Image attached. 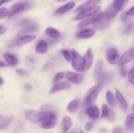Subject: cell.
<instances>
[{"instance_id": "f1b7e54d", "label": "cell", "mask_w": 134, "mask_h": 133, "mask_svg": "<svg viewBox=\"0 0 134 133\" xmlns=\"http://www.w3.org/2000/svg\"><path fill=\"white\" fill-rule=\"evenodd\" d=\"M126 126L130 130L134 129V113H130L127 116L125 122Z\"/></svg>"}, {"instance_id": "ac0fdd59", "label": "cell", "mask_w": 134, "mask_h": 133, "mask_svg": "<svg viewBox=\"0 0 134 133\" xmlns=\"http://www.w3.org/2000/svg\"><path fill=\"white\" fill-rule=\"evenodd\" d=\"M75 5V3L73 1H71V2L65 4V5H62L60 7H59L57 10L55 11L54 14L55 15H61V14H64V13H67L71 9H73Z\"/></svg>"}, {"instance_id": "74e56055", "label": "cell", "mask_w": 134, "mask_h": 133, "mask_svg": "<svg viewBox=\"0 0 134 133\" xmlns=\"http://www.w3.org/2000/svg\"><path fill=\"white\" fill-rule=\"evenodd\" d=\"M107 119L109 120V121H113L114 119H115V113H114V112L113 110H110L109 112V113L108 116H107Z\"/></svg>"}, {"instance_id": "8d00e7d4", "label": "cell", "mask_w": 134, "mask_h": 133, "mask_svg": "<svg viewBox=\"0 0 134 133\" xmlns=\"http://www.w3.org/2000/svg\"><path fill=\"white\" fill-rule=\"evenodd\" d=\"M64 77V72H60L57 73V74L55 75V76L54 77V82H58L60 80L62 79Z\"/></svg>"}, {"instance_id": "ee69618b", "label": "cell", "mask_w": 134, "mask_h": 133, "mask_svg": "<svg viewBox=\"0 0 134 133\" xmlns=\"http://www.w3.org/2000/svg\"><path fill=\"white\" fill-rule=\"evenodd\" d=\"M132 24L128 25V26H127L126 28V29H125V30H126L125 32H126V33H127V32H128V31H130V30L132 29Z\"/></svg>"}, {"instance_id": "83f0119b", "label": "cell", "mask_w": 134, "mask_h": 133, "mask_svg": "<svg viewBox=\"0 0 134 133\" xmlns=\"http://www.w3.org/2000/svg\"><path fill=\"white\" fill-rule=\"evenodd\" d=\"M79 101L78 99H74L69 102L67 107V109L69 112L73 113L75 112L79 109Z\"/></svg>"}, {"instance_id": "5b68a950", "label": "cell", "mask_w": 134, "mask_h": 133, "mask_svg": "<svg viewBox=\"0 0 134 133\" xmlns=\"http://www.w3.org/2000/svg\"><path fill=\"white\" fill-rule=\"evenodd\" d=\"M112 20V19L107 16L104 12H103V13H102V14H101L100 17L98 19V20L96 21L93 23V26L98 30H101V31L105 30L106 29L109 27Z\"/></svg>"}, {"instance_id": "30bf717a", "label": "cell", "mask_w": 134, "mask_h": 133, "mask_svg": "<svg viewBox=\"0 0 134 133\" xmlns=\"http://www.w3.org/2000/svg\"><path fill=\"white\" fill-rule=\"evenodd\" d=\"M105 72L103 71V62L101 60L97 61L96 64L95 69L94 70V76L95 77V79L97 82H102L103 83V77H104Z\"/></svg>"}, {"instance_id": "44dd1931", "label": "cell", "mask_w": 134, "mask_h": 133, "mask_svg": "<svg viewBox=\"0 0 134 133\" xmlns=\"http://www.w3.org/2000/svg\"><path fill=\"white\" fill-rule=\"evenodd\" d=\"M101 14H102V13H99V14H96V15L90 17V18H87L86 20H82V22H80L78 24L79 27H85V26H87L88 25L93 24L96 21L98 20V18L100 17Z\"/></svg>"}, {"instance_id": "f6af8a7d", "label": "cell", "mask_w": 134, "mask_h": 133, "mask_svg": "<svg viewBox=\"0 0 134 133\" xmlns=\"http://www.w3.org/2000/svg\"><path fill=\"white\" fill-rule=\"evenodd\" d=\"M12 1V0H1V1H0V5H3L4 3H7L9 2V1Z\"/></svg>"}, {"instance_id": "8992f818", "label": "cell", "mask_w": 134, "mask_h": 133, "mask_svg": "<svg viewBox=\"0 0 134 133\" xmlns=\"http://www.w3.org/2000/svg\"><path fill=\"white\" fill-rule=\"evenodd\" d=\"M101 7L100 6H96L94 8L91 9H89V10H85L83 12H81L79 13L77 16L73 18V20L75 21H79L81 20H85L86 18H89V17H92L93 16L96 15V14H98V12L100 10Z\"/></svg>"}, {"instance_id": "3957f363", "label": "cell", "mask_w": 134, "mask_h": 133, "mask_svg": "<svg viewBox=\"0 0 134 133\" xmlns=\"http://www.w3.org/2000/svg\"><path fill=\"white\" fill-rule=\"evenodd\" d=\"M33 2L31 0H21L14 3L10 8L9 17H12L17 14L28 10L32 7Z\"/></svg>"}, {"instance_id": "681fc988", "label": "cell", "mask_w": 134, "mask_h": 133, "mask_svg": "<svg viewBox=\"0 0 134 133\" xmlns=\"http://www.w3.org/2000/svg\"><path fill=\"white\" fill-rule=\"evenodd\" d=\"M132 110H133V112L134 113V104H133V106H132Z\"/></svg>"}, {"instance_id": "2e32d148", "label": "cell", "mask_w": 134, "mask_h": 133, "mask_svg": "<svg viewBox=\"0 0 134 133\" xmlns=\"http://www.w3.org/2000/svg\"><path fill=\"white\" fill-rule=\"evenodd\" d=\"M13 121V116H0V129L1 130L7 129Z\"/></svg>"}, {"instance_id": "60d3db41", "label": "cell", "mask_w": 134, "mask_h": 133, "mask_svg": "<svg viewBox=\"0 0 134 133\" xmlns=\"http://www.w3.org/2000/svg\"><path fill=\"white\" fill-rule=\"evenodd\" d=\"M113 133H124V132L121 127H116L113 131Z\"/></svg>"}, {"instance_id": "484cf974", "label": "cell", "mask_w": 134, "mask_h": 133, "mask_svg": "<svg viewBox=\"0 0 134 133\" xmlns=\"http://www.w3.org/2000/svg\"><path fill=\"white\" fill-rule=\"evenodd\" d=\"M48 50V44L44 40H40L38 42L35 48V52L38 53H45Z\"/></svg>"}, {"instance_id": "7dc6e473", "label": "cell", "mask_w": 134, "mask_h": 133, "mask_svg": "<svg viewBox=\"0 0 134 133\" xmlns=\"http://www.w3.org/2000/svg\"><path fill=\"white\" fill-rule=\"evenodd\" d=\"M56 1H58V2H64V1H68V0H56Z\"/></svg>"}, {"instance_id": "f907efd6", "label": "cell", "mask_w": 134, "mask_h": 133, "mask_svg": "<svg viewBox=\"0 0 134 133\" xmlns=\"http://www.w3.org/2000/svg\"><path fill=\"white\" fill-rule=\"evenodd\" d=\"M80 133H85V132H84L82 131V130H81V131H80Z\"/></svg>"}, {"instance_id": "7a4b0ae2", "label": "cell", "mask_w": 134, "mask_h": 133, "mask_svg": "<svg viewBox=\"0 0 134 133\" xmlns=\"http://www.w3.org/2000/svg\"><path fill=\"white\" fill-rule=\"evenodd\" d=\"M56 123V115L52 111H44V114L39 123L41 127L44 129H51L55 126Z\"/></svg>"}, {"instance_id": "f546056e", "label": "cell", "mask_w": 134, "mask_h": 133, "mask_svg": "<svg viewBox=\"0 0 134 133\" xmlns=\"http://www.w3.org/2000/svg\"><path fill=\"white\" fill-rule=\"evenodd\" d=\"M105 96L107 102L111 106L113 107L116 105V98H115V95H113V93L111 91H107V93H106Z\"/></svg>"}, {"instance_id": "4316f807", "label": "cell", "mask_w": 134, "mask_h": 133, "mask_svg": "<svg viewBox=\"0 0 134 133\" xmlns=\"http://www.w3.org/2000/svg\"><path fill=\"white\" fill-rule=\"evenodd\" d=\"M45 33L50 37L53 38V39H57L60 37V31L56 28L52 27H48L45 29Z\"/></svg>"}, {"instance_id": "b9f144b4", "label": "cell", "mask_w": 134, "mask_h": 133, "mask_svg": "<svg viewBox=\"0 0 134 133\" xmlns=\"http://www.w3.org/2000/svg\"><path fill=\"white\" fill-rule=\"evenodd\" d=\"M121 69H120V74H121L122 76H125L126 75V68H124V66H121Z\"/></svg>"}, {"instance_id": "7c38bea8", "label": "cell", "mask_w": 134, "mask_h": 133, "mask_svg": "<svg viewBox=\"0 0 134 133\" xmlns=\"http://www.w3.org/2000/svg\"><path fill=\"white\" fill-rule=\"evenodd\" d=\"M101 1L102 0H88V1L85 2L82 5H80L79 7H77L75 11L77 12V13H81V12H83L85 10H89V9H93L95 7H96V5L98 3H99L101 2Z\"/></svg>"}, {"instance_id": "d6a6232c", "label": "cell", "mask_w": 134, "mask_h": 133, "mask_svg": "<svg viewBox=\"0 0 134 133\" xmlns=\"http://www.w3.org/2000/svg\"><path fill=\"white\" fill-rule=\"evenodd\" d=\"M109 107L106 104L102 105V118H107L109 113Z\"/></svg>"}, {"instance_id": "277c9868", "label": "cell", "mask_w": 134, "mask_h": 133, "mask_svg": "<svg viewBox=\"0 0 134 133\" xmlns=\"http://www.w3.org/2000/svg\"><path fill=\"white\" fill-rule=\"evenodd\" d=\"M72 59L71 65L73 69L77 72H85L87 70L85 63L84 57H82L75 50H71Z\"/></svg>"}, {"instance_id": "f35d334b", "label": "cell", "mask_w": 134, "mask_h": 133, "mask_svg": "<svg viewBox=\"0 0 134 133\" xmlns=\"http://www.w3.org/2000/svg\"><path fill=\"white\" fill-rule=\"evenodd\" d=\"M93 125H94V124H93L92 122H88V123H86V125H85V130H86V131H90V130L92 129Z\"/></svg>"}, {"instance_id": "bcb514c9", "label": "cell", "mask_w": 134, "mask_h": 133, "mask_svg": "<svg viewBox=\"0 0 134 133\" xmlns=\"http://www.w3.org/2000/svg\"><path fill=\"white\" fill-rule=\"evenodd\" d=\"M0 63H1V66H1V68H3V67H5V66H7V65L6 64H5V63H3V61H1V62H0Z\"/></svg>"}, {"instance_id": "c3c4849f", "label": "cell", "mask_w": 134, "mask_h": 133, "mask_svg": "<svg viewBox=\"0 0 134 133\" xmlns=\"http://www.w3.org/2000/svg\"><path fill=\"white\" fill-rule=\"evenodd\" d=\"M3 83V80L2 77H1V86H2Z\"/></svg>"}, {"instance_id": "9c48e42d", "label": "cell", "mask_w": 134, "mask_h": 133, "mask_svg": "<svg viewBox=\"0 0 134 133\" xmlns=\"http://www.w3.org/2000/svg\"><path fill=\"white\" fill-rule=\"evenodd\" d=\"M107 56V60L109 63L111 65H115L118 64L120 60V56L118 53V51L116 48H111L107 51L106 53Z\"/></svg>"}, {"instance_id": "603a6c76", "label": "cell", "mask_w": 134, "mask_h": 133, "mask_svg": "<svg viewBox=\"0 0 134 133\" xmlns=\"http://www.w3.org/2000/svg\"><path fill=\"white\" fill-rule=\"evenodd\" d=\"M129 0H114L113 7L117 12H120L126 6Z\"/></svg>"}, {"instance_id": "4dcf8cb0", "label": "cell", "mask_w": 134, "mask_h": 133, "mask_svg": "<svg viewBox=\"0 0 134 133\" xmlns=\"http://www.w3.org/2000/svg\"><path fill=\"white\" fill-rule=\"evenodd\" d=\"M33 23H34V21H33L32 20L30 19V18H21V19L18 20L17 22H16V25L17 26H27Z\"/></svg>"}, {"instance_id": "ba28073f", "label": "cell", "mask_w": 134, "mask_h": 133, "mask_svg": "<svg viewBox=\"0 0 134 133\" xmlns=\"http://www.w3.org/2000/svg\"><path fill=\"white\" fill-rule=\"evenodd\" d=\"M35 39V35H23L14 39V40L10 43V46H21L24 44L31 43Z\"/></svg>"}, {"instance_id": "cb8c5ba5", "label": "cell", "mask_w": 134, "mask_h": 133, "mask_svg": "<svg viewBox=\"0 0 134 133\" xmlns=\"http://www.w3.org/2000/svg\"><path fill=\"white\" fill-rule=\"evenodd\" d=\"M4 59L8 63L9 65L15 66L18 63V59L14 55L10 53H5L3 55Z\"/></svg>"}, {"instance_id": "9a60e30c", "label": "cell", "mask_w": 134, "mask_h": 133, "mask_svg": "<svg viewBox=\"0 0 134 133\" xmlns=\"http://www.w3.org/2000/svg\"><path fill=\"white\" fill-rule=\"evenodd\" d=\"M66 78L70 82L72 83H81L83 81L84 76L82 74L77 72H68L66 74Z\"/></svg>"}, {"instance_id": "4fadbf2b", "label": "cell", "mask_w": 134, "mask_h": 133, "mask_svg": "<svg viewBox=\"0 0 134 133\" xmlns=\"http://www.w3.org/2000/svg\"><path fill=\"white\" fill-rule=\"evenodd\" d=\"M132 61H134V48H132L123 53L120 57L119 65V66H123L126 63H128Z\"/></svg>"}, {"instance_id": "5bb4252c", "label": "cell", "mask_w": 134, "mask_h": 133, "mask_svg": "<svg viewBox=\"0 0 134 133\" xmlns=\"http://www.w3.org/2000/svg\"><path fill=\"white\" fill-rule=\"evenodd\" d=\"M85 113L89 118L93 120H96L99 116V110L97 106L90 105L86 108Z\"/></svg>"}, {"instance_id": "ffe728a7", "label": "cell", "mask_w": 134, "mask_h": 133, "mask_svg": "<svg viewBox=\"0 0 134 133\" xmlns=\"http://www.w3.org/2000/svg\"><path fill=\"white\" fill-rule=\"evenodd\" d=\"M96 33V31L94 29H84L82 31H80L77 34V37L79 39H89V38L94 36Z\"/></svg>"}, {"instance_id": "d590c367", "label": "cell", "mask_w": 134, "mask_h": 133, "mask_svg": "<svg viewBox=\"0 0 134 133\" xmlns=\"http://www.w3.org/2000/svg\"><path fill=\"white\" fill-rule=\"evenodd\" d=\"M9 13H10V11H9L8 9H5V8L1 7L0 9V16H1V19L5 18V17L9 16Z\"/></svg>"}, {"instance_id": "836d02e7", "label": "cell", "mask_w": 134, "mask_h": 133, "mask_svg": "<svg viewBox=\"0 0 134 133\" xmlns=\"http://www.w3.org/2000/svg\"><path fill=\"white\" fill-rule=\"evenodd\" d=\"M16 73L18 74V75L20 76H24V77H27L30 76V72L27 70H24V69H18L16 70Z\"/></svg>"}, {"instance_id": "6da1fadb", "label": "cell", "mask_w": 134, "mask_h": 133, "mask_svg": "<svg viewBox=\"0 0 134 133\" xmlns=\"http://www.w3.org/2000/svg\"><path fill=\"white\" fill-rule=\"evenodd\" d=\"M103 87V83H102V82H99L92 87H90V89L88 91L87 94H86V96H85L83 102V106L88 107L95 102Z\"/></svg>"}, {"instance_id": "7bdbcfd3", "label": "cell", "mask_w": 134, "mask_h": 133, "mask_svg": "<svg viewBox=\"0 0 134 133\" xmlns=\"http://www.w3.org/2000/svg\"><path fill=\"white\" fill-rule=\"evenodd\" d=\"M6 29H7L6 27L3 26V25H1V26H0V35H2L6 31Z\"/></svg>"}, {"instance_id": "e0dca14e", "label": "cell", "mask_w": 134, "mask_h": 133, "mask_svg": "<svg viewBox=\"0 0 134 133\" xmlns=\"http://www.w3.org/2000/svg\"><path fill=\"white\" fill-rule=\"evenodd\" d=\"M71 87V83L69 82H64L55 84L50 90V93H54L58 91H62L69 89Z\"/></svg>"}, {"instance_id": "d6986e66", "label": "cell", "mask_w": 134, "mask_h": 133, "mask_svg": "<svg viewBox=\"0 0 134 133\" xmlns=\"http://www.w3.org/2000/svg\"><path fill=\"white\" fill-rule=\"evenodd\" d=\"M84 59H85L86 69L87 70H89V69L91 67L92 65L93 60H94V54H93V52L91 48H88L87 50L86 54L84 56Z\"/></svg>"}, {"instance_id": "ab89813d", "label": "cell", "mask_w": 134, "mask_h": 133, "mask_svg": "<svg viewBox=\"0 0 134 133\" xmlns=\"http://www.w3.org/2000/svg\"><path fill=\"white\" fill-rule=\"evenodd\" d=\"M126 16H133L134 15V6L132 7V8L129 9L128 11L126 13Z\"/></svg>"}, {"instance_id": "52a82bcc", "label": "cell", "mask_w": 134, "mask_h": 133, "mask_svg": "<svg viewBox=\"0 0 134 133\" xmlns=\"http://www.w3.org/2000/svg\"><path fill=\"white\" fill-rule=\"evenodd\" d=\"M44 112H39L35 110H27L25 112V117L31 122L34 123H40L43 117Z\"/></svg>"}, {"instance_id": "8fae6325", "label": "cell", "mask_w": 134, "mask_h": 133, "mask_svg": "<svg viewBox=\"0 0 134 133\" xmlns=\"http://www.w3.org/2000/svg\"><path fill=\"white\" fill-rule=\"evenodd\" d=\"M40 29V27H39V25L37 23H33L31 24L28 25V26H26V27H24L23 29L20 30L18 33H17L16 35H15L14 39L16 38H18L19 37L23 36V35H26L27 33H34L38 31Z\"/></svg>"}, {"instance_id": "d4e9b609", "label": "cell", "mask_w": 134, "mask_h": 133, "mask_svg": "<svg viewBox=\"0 0 134 133\" xmlns=\"http://www.w3.org/2000/svg\"><path fill=\"white\" fill-rule=\"evenodd\" d=\"M72 123H73V122H72L71 118L68 117V116H65V117L62 119V125L64 133H66L70 129V128L72 126Z\"/></svg>"}, {"instance_id": "e575fe53", "label": "cell", "mask_w": 134, "mask_h": 133, "mask_svg": "<svg viewBox=\"0 0 134 133\" xmlns=\"http://www.w3.org/2000/svg\"><path fill=\"white\" fill-rule=\"evenodd\" d=\"M128 78L129 82H130L131 83L134 85V65L133 66H132V69L130 70L129 73H128Z\"/></svg>"}, {"instance_id": "1f68e13d", "label": "cell", "mask_w": 134, "mask_h": 133, "mask_svg": "<svg viewBox=\"0 0 134 133\" xmlns=\"http://www.w3.org/2000/svg\"><path fill=\"white\" fill-rule=\"evenodd\" d=\"M62 53L63 56L64 57L65 59L68 62H70L72 59V54L71 52H70L68 50H62L61 51Z\"/></svg>"}, {"instance_id": "7402d4cb", "label": "cell", "mask_w": 134, "mask_h": 133, "mask_svg": "<svg viewBox=\"0 0 134 133\" xmlns=\"http://www.w3.org/2000/svg\"><path fill=\"white\" fill-rule=\"evenodd\" d=\"M116 97L117 99L118 102L120 104V106L122 107L124 110H127L128 108V102H127L126 100L124 98V95L122 94V93L120 92L119 90L116 89Z\"/></svg>"}]
</instances>
